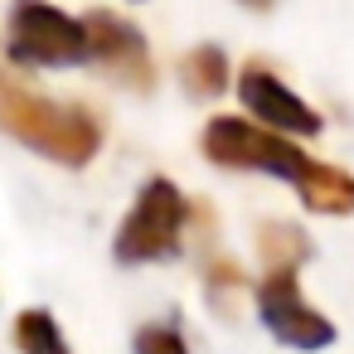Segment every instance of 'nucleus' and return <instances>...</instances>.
Segmentation results:
<instances>
[{
	"mask_svg": "<svg viewBox=\"0 0 354 354\" xmlns=\"http://www.w3.org/2000/svg\"><path fill=\"white\" fill-rule=\"evenodd\" d=\"M0 127L64 165H83L97 151V122L88 112L59 107V102L35 97L25 88H10L6 78H0Z\"/></svg>",
	"mask_w": 354,
	"mask_h": 354,
	"instance_id": "2",
	"label": "nucleus"
},
{
	"mask_svg": "<svg viewBox=\"0 0 354 354\" xmlns=\"http://www.w3.org/2000/svg\"><path fill=\"white\" fill-rule=\"evenodd\" d=\"M10 54L20 64L59 68V64H83L88 59V30L83 20L44 6V0H20L10 15Z\"/></svg>",
	"mask_w": 354,
	"mask_h": 354,
	"instance_id": "3",
	"label": "nucleus"
},
{
	"mask_svg": "<svg viewBox=\"0 0 354 354\" xmlns=\"http://www.w3.org/2000/svg\"><path fill=\"white\" fill-rule=\"evenodd\" d=\"M83 30H88V59H97V64H107L112 73H122V78H141L146 83V73H151V64H146V44H141V35L122 20V15H112V10H93L88 20H83Z\"/></svg>",
	"mask_w": 354,
	"mask_h": 354,
	"instance_id": "7",
	"label": "nucleus"
},
{
	"mask_svg": "<svg viewBox=\"0 0 354 354\" xmlns=\"http://www.w3.org/2000/svg\"><path fill=\"white\" fill-rule=\"evenodd\" d=\"M257 310H262V320L272 325V335L286 339V344H296V349H320V344L335 339V325H330L320 310L306 306V296H301L291 267H272V277H267L262 291H257Z\"/></svg>",
	"mask_w": 354,
	"mask_h": 354,
	"instance_id": "5",
	"label": "nucleus"
},
{
	"mask_svg": "<svg viewBox=\"0 0 354 354\" xmlns=\"http://www.w3.org/2000/svg\"><path fill=\"white\" fill-rule=\"evenodd\" d=\"M238 97H243V107H248L267 131H277V136H315V131H320V117H315L296 93H286L272 73H262V68H248V73L238 78Z\"/></svg>",
	"mask_w": 354,
	"mask_h": 354,
	"instance_id": "6",
	"label": "nucleus"
},
{
	"mask_svg": "<svg viewBox=\"0 0 354 354\" xmlns=\"http://www.w3.org/2000/svg\"><path fill=\"white\" fill-rule=\"evenodd\" d=\"M15 344H20L25 354H68L64 330L54 325L49 310H25V315L15 320Z\"/></svg>",
	"mask_w": 354,
	"mask_h": 354,
	"instance_id": "8",
	"label": "nucleus"
},
{
	"mask_svg": "<svg viewBox=\"0 0 354 354\" xmlns=\"http://www.w3.org/2000/svg\"><path fill=\"white\" fill-rule=\"evenodd\" d=\"M180 228H185V199L170 180H151L136 199V209L127 214L122 233H117V257L122 262H151L180 248Z\"/></svg>",
	"mask_w": 354,
	"mask_h": 354,
	"instance_id": "4",
	"label": "nucleus"
},
{
	"mask_svg": "<svg viewBox=\"0 0 354 354\" xmlns=\"http://www.w3.org/2000/svg\"><path fill=\"white\" fill-rule=\"evenodd\" d=\"M136 354H185V339L175 325H146L136 335Z\"/></svg>",
	"mask_w": 354,
	"mask_h": 354,
	"instance_id": "10",
	"label": "nucleus"
},
{
	"mask_svg": "<svg viewBox=\"0 0 354 354\" xmlns=\"http://www.w3.org/2000/svg\"><path fill=\"white\" fill-rule=\"evenodd\" d=\"M204 156L238 170H267L301 189V199L320 214H349L354 209V180L335 165H315L306 151H296L286 136L252 127L243 117H218L204 127Z\"/></svg>",
	"mask_w": 354,
	"mask_h": 354,
	"instance_id": "1",
	"label": "nucleus"
},
{
	"mask_svg": "<svg viewBox=\"0 0 354 354\" xmlns=\"http://www.w3.org/2000/svg\"><path fill=\"white\" fill-rule=\"evenodd\" d=\"M223 73H228V64H223L218 49H194L185 59V68H180V78H185V88L194 97H218L223 93Z\"/></svg>",
	"mask_w": 354,
	"mask_h": 354,
	"instance_id": "9",
	"label": "nucleus"
}]
</instances>
